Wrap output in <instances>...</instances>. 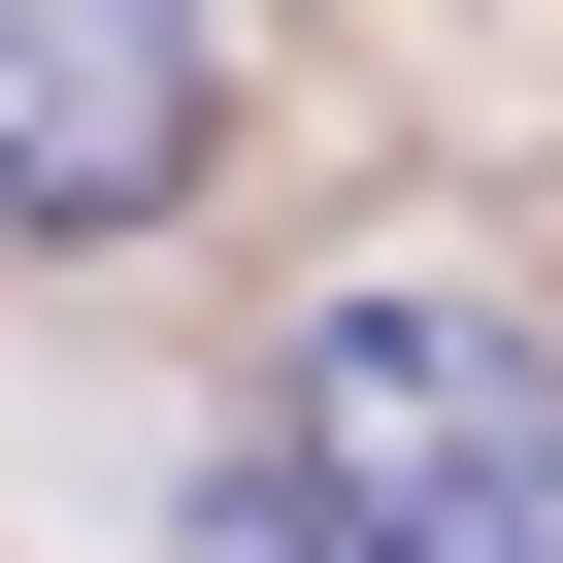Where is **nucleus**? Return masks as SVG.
I'll list each match as a JSON object with an SVG mask.
<instances>
[{
	"mask_svg": "<svg viewBox=\"0 0 563 563\" xmlns=\"http://www.w3.org/2000/svg\"><path fill=\"white\" fill-rule=\"evenodd\" d=\"M265 464L332 497V563H563V332L365 265V299H299V365H265Z\"/></svg>",
	"mask_w": 563,
	"mask_h": 563,
	"instance_id": "nucleus-1",
	"label": "nucleus"
},
{
	"mask_svg": "<svg viewBox=\"0 0 563 563\" xmlns=\"http://www.w3.org/2000/svg\"><path fill=\"white\" fill-rule=\"evenodd\" d=\"M199 563H332V497H299V464L232 431V464H199Z\"/></svg>",
	"mask_w": 563,
	"mask_h": 563,
	"instance_id": "nucleus-3",
	"label": "nucleus"
},
{
	"mask_svg": "<svg viewBox=\"0 0 563 563\" xmlns=\"http://www.w3.org/2000/svg\"><path fill=\"white\" fill-rule=\"evenodd\" d=\"M199 166H232V34H199V0H0V232H34V265L166 232Z\"/></svg>",
	"mask_w": 563,
	"mask_h": 563,
	"instance_id": "nucleus-2",
	"label": "nucleus"
}]
</instances>
